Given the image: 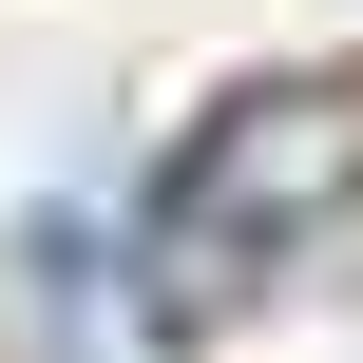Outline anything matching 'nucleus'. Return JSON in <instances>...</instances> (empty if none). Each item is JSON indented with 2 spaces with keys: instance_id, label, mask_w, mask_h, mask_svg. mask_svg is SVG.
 Instances as JSON below:
<instances>
[{
  "instance_id": "1",
  "label": "nucleus",
  "mask_w": 363,
  "mask_h": 363,
  "mask_svg": "<svg viewBox=\"0 0 363 363\" xmlns=\"http://www.w3.org/2000/svg\"><path fill=\"white\" fill-rule=\"evenodd\" d=\"M345 191H363V96H325V77L230 96V115L191 134V172L153 191V268H172V306H191V287H230L249 249H306Z\"/></svg>"
}]
</instances>
